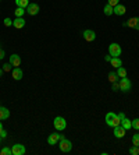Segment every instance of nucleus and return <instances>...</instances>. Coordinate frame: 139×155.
<instances>
[{"mask_svg": "<svg viewBox=\"0 0 139 155\" xmlns=\"http://www.w3.org/2000/svg\"><path fill=\"white\" fill-rule=\"evenodd\" d=\"M14 14H16V17H22L25 14V8L22 7H17L16 11H14Z\"/></svg>", "mask_w": 139, "mask_h": 155, "instance_id": "nucleus-23", "label": "nucleus"}, {"mask_svg": "<svg viewBox=\"0 0 139 155\" xmlns=\"http://www.w3.org/2000/svg\"><path fill=\"white\" fill-rule=\"evenodd\" d=\"M107 4H110L111 7H115L117 4H120V0H107Z\"/></svg>", "mask_w": 139, "mask_h": 155, "instance_id": "nucleus-31", "label": "nucleus"}, {"mask_svg": "<svg viewBox=\"0 0 139 155\" xmlns=\"http://www.w3.org/2000/svg\"><path fill=\"white\" fill-rule=\"evenodd\" d=\"M27 13L29 16H36L39 13V6L36 3H29V6L27 7Z\"/></svg>", "mask_w": 139, "mask_h": 155, "instance_id": "nucleus-9", "label": "nucleus"}, {"mask_svg": "<svg viewBox=\"0 0 139 155\" xmlns=\"http://www.w3.org/2000/svg\"><path fill=\"white\" fill-rule=\"evenodd\" d=\"M10 118V110L7 108H4V106L0 105V122L1 120H6V119Z\"/></svg>", "mask_w": 139, "mask_h": 155, "instance_id": "nucleus-15", "label": "nucleus"}, {"mask_svg": "<svg viewBox=\"0 0 139 155\" xmlns=\"http://www.w3.org/2000/svg\"><path fill=\"white\" fill-rule=\"evenodd\" d=\"M0 136H1V139H6V137H7V131L3 130L1 133H0Z\"/></svg>", "mask_w": 139, "mask_h": 155, "instance_id": "nucleus-33", "label": "nucleus"}, {"mask_svg": "<svg viewBox=\"0 0 139 155\" xmlns=\"http://www.w3.org/2000/svg\"><path fill=\"white\" fill-rule=\"evenodd\" d=\"M111 90L114 91V92H117V91H120V82H118V81L111 82Z\"/></svg>", "mask_w": 139, "mask_h": 155, "instance_id": "nucleus-28", "label": "nucleus"}, {"mask_svg": "<svg viewBox=\"0 0 139 155\" xmlns=\"http://www.w3.org/2000/svg\"><path fill=\"white\" fill-rule=\"evenodd\" d=\"M103 11L106 16H113V14H114V7H111L110 4H106L103 8Z\"/></svg>", "mask_w": 139, "mask_h": 155, "instance_id": "nucleus-21", "label": "nucleus"}, {"mask_svg": "<svg viewBox=\"0 0 139 155\" xmlns=\"http://www.w3.org/2000/svg\"><path fill=\"white\" fill-rule=\"evenodd\" d=\"M11 76L16 81H20L21 78H22V76H24V73H22V70H21L20 67H14V69L11 70Z\"/></svg>", "mask_w": 139, "mask_h": 155, "instance_id": "nucleus-11", "label": "nucleus"}, {"mask_svg": "<svg viewBox=\"0 0 139 155\" xmlns=\"http://www.w3.org/2000/svg\"><path fill=\"white\" fill-rule=\"evenodd\" d=\"M10 64L13 67H20L21 64V57L17 55V53H13L11 56H10Z\"/></svg>", "mask_w": 139, "mask_h": 155, "instance_id": "nucleus-10", "label": "nucleus"}, {"mask_svg": "<svg viewBox=\"0 0 139 155\" xmlns=\"http://www.w3.org/2000/svg\"><path fill=\"white\" fill-rule=\"evenodd\" d=\"M0 155H13L11 148H8V147H3V150L0 151Z\"/></svg>", "mask_w": 139, "mask_h": 155, "instance_id": "nucleus-24", "label": "nucleus"}, {"mask_svg": "<svg viewBox=\"0 0 139 155\" xmlns=\"http://www.w3.org/2000/svg\"><path fill=\"white\" fill-rule=\"evenodd\" d=\"M121 126H123L125 130H129V129H132V120H129L127 116H124V118L121 119Z\"/></svg>", "mask_w": 139, "mask_h": 155, "instance_id": "nucleus-17", "label": "nucleus"}, {"mask_svg": "<svg viewBox=\"0 0 139 155\" xmlns=\"http://www.w3.org/2000/svg\"><path fill=\"white\" fill-rule=\"evenodd\" d=\"M109 81H110V82L118 81V76H117L115 71H110V73H109Z\"/></svg>", "mask_w": 139, "mask_h": 155, "instance_id": "nucleus-22", "label": "nucleus"}, {"mask_svg": "<svg viewBox=\"0 0 139 155\" xmlns=\"http://www.w3.org/2000/svg\"><path fill=\"white\" fill-rule=\"evenodd\" d=\"M132 129L139 130V119H134V120H132Z\"/></svg>", "mask_w": 139, "mask_h": 155, "instance_id": "nucleus-29", "label": "nucleus"}, {"mask_svg": "<svg viewBox=\"0 0 139 155\" xmlns=\"http://www.w3.org/2000/svg\"><path fill=\"white\" fill-rule=\"evenodd\" d=\"M59 148L61 152H70L72 150V143L67 139H61L59 141Z\"/></svg>", "mask_w": 139, "mask_h": 155, "instance_id": "nucleus-3", "label": "nucleus"}, {"mask_svg": "<svg viewBox=\"0 0 139 155\" xmlns=\"http://www.w3.org/2000/svg\"><path fill=\"white\" fill-rule=\"evenodd\" d=\"M120 82V91H123V92H128V91L131 90V81H129V78L127 77H123L118 80Z\"/></svg>", "mask_w": 139, "mask_h": 155, "instance_id": "nucleus-5", "label": "nucleus"}, {"mask_svg": "<svg viewBox=\"0 0 139 155\" xmlns=\"http://www.w3.org/2000/svg\"><path fill=\"white\" fill-rule=\"evenodd\" d=\"M121 46L118 45V43H115V42H113V43H110L109 45V55H110L111 57H118L120 55H121Z\"/></svg>", "mask_w": 139, "mask_h": 155, "instance_id": "nucleus-4", "label": "nucleus"}, {"mask_svg": "<svg viewBox=\"0 0 139 155\" xmlns=\"http://www.w3.org/2000/svg\"><path fill=\"white\" fill-rule=\"evenodd\" d=\"M113 129H114V137H115V139H123L124 136H125V131H127V130H125L121 124L117 126V127H113Z\"/></svg>", "mask_w": 139, "mask_h": 155, "instance_id": "nucleus-12", "label": "nucleus"}, {"mask_svg": "<svg viewBox=\"0 0 139 155\" xmlns=\"http://www.w3.org/2000/svg\"><path fill=\"white\" fill-rule=\"evenodd\" d=\"M82 37L86 42H93L96 39V34H95V31H92V29H85L82 32Z\"/></svg>", "mask_w": 139, "mask_h": 155, "instance_id": "nucleus-7", "label": "nucleus"}, {"mask_svg": "<svg viewBox=\"0 0 139 155\" xmlns=\"http://www.w3.org/2000/svg\"><path fill=\"white\" fill-rule=\"evenodd\" d=\"M11 70H13V66L10 64V61L3 64V71H4V73H8V71H11Z\"/></svg>", "mask_w": 139, "mask_h": 155, "instance_id": "nucleus-26", "label": "nucleus"}, {"mask_svg": "<svg viewBox=\"0 0 139 155\" xmlns=\"http://www.w3.org/2000/svg\"><path fill=\"white\" fill-rule=\"evenodd\" d=\"M60 141V134L59 133H53L48 137V144L49 145H56V144H59Z\"/></svg>", "mask_w": 139, "mask_h": 155, "instance_id": "nucleus-13", "label": "nucleus"}, {"mask_svg": "<svg viewBox=\"0 0 139 155\" xmlns=\"http://www.w3.org/2000/svg\"><path fill=\"white\" fill-rule=\"evenodd\" d=\"M4 129H3V124H1V123H0V133H1V131H3Z\"/></svg>", "mask_w": 139, "mask_h": 155, "instance_id": "nucleus-35", "label": "nucleus"}, {"mask_svg": "<svg viewBox=\"0 0 139 155\" xmlns=\"http://www.w3.org/2000/svg\"><path fill=\"white\" fill-rule=\"evenodd\" d=\"M4 56H6V52H4V49L0 46V60H3Z\"/></svg>", "mask_w": 139, "mask_h": 155, "instance_id": "nucleus-32", "label": "nucleus"}, {"mask_svg": "<svg viewBox=\"0 0 139 155\" xmlns=\"http://www.w3.org/2000/svg\"><path fill=\"white\" fill-rule=\"evenodd\" d=\"M3 73H4V71H3V69H0V77L3 76Z\"/></svg>", "mask_w": 139, "mask_h": 155, "instance_id": "nucleus-36", "label": "nucleus"}, {"mask_svg": "<svg viewBox=\"0 0 139 155\" xmlns=\"http://www.w3.org/2000/svg\"><path fill=\"white\" fill-rule=\"evenodd\" d=\"M0 141H1V136H0Z\"/></svg>", "mask_w": 139, "mask_h": 155, "instance_id": "nucleus-37", "label": "nucleus"}, {"mask_svg": "<svg viewBox=\"0 0 139 155\" xmlns=\"http://www.w3.org/2000/svg\"><path fill=\"white\" fill-rule=\"evenodd\" d=\"M132 144L136 145V147H139V134H138V133L132 136Z\"/></svg>", "mask_w": 139, "mask_h": 155, "instance_id": "nucleus-27", "label": "nucleus"}, {"mask_svg": "<svg viewBox=\"0 0 139 155\" xmlns=\"http://www.w3.org/2000/svg\"><path fill=\"white\" fill-rule=\"evenodd\" d=\"M13 25H14V28L17 29H21L25 27V20L22 18V17H17V18H14V21H13Z\"/></svg>", "mask_w": 139, "mask_h": 155, "instance_id": "nucleus-14", "label": "nucleus"}, {"mask_svg": "<svg viewBox=\"0 0 139 155\" xmlns=\"http://www.w3.org/2000/svg\"><path fill=\"white\" fill-rule=\"evenodd\" d=\"M127 13V8H125V6H123V4H117L114 7V14L115 16H124Z\"/></svg>", "mask_w": 139, "mask_h": 155, "instance_id": "nucleus-16", "label": "nucleus"}, {"mask_svg": "<svg viewBox=\"0 0 139 155\" xmlns=\"http://www.w3.org/2000/svg\"><path fill=\"white\" fill-rule=\"evenodd\" d=\"M129 154H131V155H139V147L132 145V147L129 148Z\"/></svg>", "mask_w": 139, "mask_h": 155, "instance_id": "nucleus-25", "label": "nucleus"}, {"mask_svg": "<svg viewBox=\"0 0 139 155\" xmlns=\"http://www.w3.org/2000/svg\"><path fill=\"white\" fill-rule=\"evenodd\" d=\"M0 1H1V0H0Z\"/></svg>", "mask_w": 139, "mask_h": 155, "instance_id": "nucleus-38", "label": "nucleus"}, {"mask_svg": "<svg viewBox=\"0 0 139 155\" xmlns=\"http://www.w3.org/2000/svg\"><path fill=\"white\" fill-rule=\"evenodd\" d=\"M3 22H4L6 27H11V25H13V20H11V18H8V17H7V18H4Z\"/></svg>", "mask_w": 139, "mask_h": 155, "instance_id": "nucleus-30", "label": "nucleus"}, {"mask_svg": "<svg viewBox=\"0 0 139 155\" xmlns=\"http://www.w3.org/2000/svg\"><path fill=\"white\" fill-rule=\"evenodd\" d=\"M13 155H24L25 154V145L22 144H14L11 147Z\"/></svg>", "mask_w": 139, "mask_h": 155, "instance_id": "nucleus-8", "label": "nucleus"}, {"mask_svg": "<svg viewBox=\"0 0 139 155\" xmlns=\"http://www.w3.org/2000/svg\"><path fill=\"white\" fill-rule=\"evenodd\" d=\"M104 60L110 63V60H111V56H110V55H107V56H104Z\"/></svg>", "mask_w": 139, "mask_h": 155, "instance_id": "nucleus-34", "label": "nucleus"}, {"mask_svg": "<svg viewBox=\"0 0 139 155\" xmlns=\"http://www.w3.org/2000/svg\"><path fill=\"white\" fill-rule=\"evenodd\" d=\"M115 73H117V76H118V78L127 77V69H125V67H123V66H121V67H118Z\"/></svg>", "mask_w": 139, "mask_h": 155, "instance_id": "nucleus-20", "label": "nucleus"}, {"mask_svg": "<svg viewBox=\"0 0 139 155\" xmlns=\"http://www.w3.org/2000/svg\"><path fill=\"white\" fill-rule=\"evenodd\" d=\"M110 63H111V66H113L114 69H118V67H121V66H123V60H121L120 57H111Z\"/></svg>", "mask_w": 139, "mask_h": 155, "instance_id": "nucleus-18", "label": "nucleus"}, {"mask_svg": "<svg viewBox=\"0 0 139 155\" xmlns=\"http://www.w3.org/2000/svg\"><path fill=\"white\" fill-rule=\"evenodd\" d=\"M106 123H107V126L110 127H117L121 124V119L118 118V115L114 113V112H109L106 113V118H104Z\"/></svg>", "mask_w": 139, "mask_h": 155, "instance_id": "nucleus-1", "label": "nucleus"}, {"mask_svg": "<svg viewBox=\"0 0 139 155\" xmlns=\"http://www.w3.org/2000/svg\"><path fill=\"white\" fill-rule=\"evenodd\" d=\"M16 6L17 7H22L27 10V7L29 6V0H16Z\"/></svg>", "mask_w": 139, "mask_h": 155, "instance_id": "nucleus-19", "label": "nucleus"}, {"mask_svg": "<svg viewBox=\"0 0 139 155\" xmlns=\"http://www.w3.org/2000/svg\"><path fill=\"white\" fill-rule=\"evenodd\" d=\"M123 27H129V28L138 29L139 31V17H132L127 22H123Z\"/></svg>", "mask_w": 139, "mask_h": 155, "instance_id": "nucleus-6", "label": "nucleus"}, {"mask_svg": "<svg viewBox=\"0 0 139 155\" xmlns=\"http://www.w3.org/2000/svg\"><path fill=\"white\" fill-rule=\"evenodd\" d=\"M53 126H54V129L57 131H63V130H65V127H67V122H65V119H64L63 116H57V118H54V120H53Z\"/></svg>", "mask_w": 139, "mask_h": 155, "instance_id": "nucleus-2", "label": "nucleus"}]
</instances>
